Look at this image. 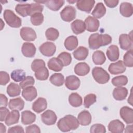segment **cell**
I'll return each instance as SVG.
<instances>
[{
  "instance_id": "obj_1",
  "label": "cell",
  "mask_w": 133,
  "mask_h": 133,
  "mask_svg": "<svg viewBox=\"0 0 133 133\" xmlns=\"http://www.w3.org/2000/svg\"><path fill=\"white\" fill-rule=\"evenodd\" d=\"M111 36L107 34L94 33L90 35L88 39L89 47L91 49H97L101 46L110 44L112 42Z\"/></svg>"
},
{
  "instance_id": "obj_2",
  "label": "cell",
  "mask_w": 133,
  "mask_h": 133,
  "mask_svg": "<svg viewBox=\"0 0 133 133\" xmlns=\"http://www.w3.org/2000/svg\"><path fill=\"white\" fill-rule=\"evenodd\" d=\"M57 126L61 131L68 132L76 129L79 126V122L75 116L68 114L58 121Z\"/></svg>"
},
{
  "instance_id": "obj_3",
  "label": "cell",
  "mask_w": 133,
  "mask_h": 133,
  "mask_svg": "<svg viewBox=\"0 0 133 133\" xmlns=\"http://www.w3.org/2000/svg\"><path fill=\"white\" fill-rule=\"evenodd\" d=\"M4 18L7 24L12 28H18L21 26L22 21L12 10L6 9L4 11Z\"/></svg>"
},
{
  "instance_id": "obj_4",
  "label": "cell",
  "mask_w": 133,
  "mask_h": 133,
  "mask_svg": "<svg viewBox=\"0 0 133 133\" xmlns=\"http://www.w3.org/2000/svg\"><path fill=\"white\" fill-rule=\"evenodd\" d=\"M92 75L98 83L104 84L108 83L110 79L109 73L101 67H95L92 70Z\"/></svg>"
},
{
  "instance_id": "obj_5",
  "label": "cell",
  "mask_w": 133,
  "mask_h": 133,
  "mask_svg": "<svg viewBox=\"0 0 133 133\" xmlns=\"http://www.w3.org/2000/svg\"><path fill=\"white\" fill-rule=\"evenodd\" d=\"M76 15V10L75 8L71 5L65 6L60 12V16L61 19L65 22H71L73 20Z\"/></svg>"
},
{
  "instance_id": "obj_6",
  "label": "cell",
  "mask_w": 133,
  "mask_h": 133,
  "mask_svg": "<svg viewBox=\"0 0 133 133\" xmlns=\"http://www.w3.org/2000/svg\"><path fill=\"white\" fill-rule=\"evenodd\" d=\"M119 44L121 48L124 50H128L132 49V36L131 32L129 34H121L119 36Z\"/></svg>"
},
{
  "instance_id": "obj_7",
  "label": "cell",
  "mask_w": 133,
  "mask_h": 133,
  "mask_svg": "<svg viewBox=\"0 0 133 133\" xmlns=\"http://www.w3.org/2000/svg\"><path fill=\"white\" fill-rule=\"evenodd\" d=\"M39 50L43 55L46 57H51L55 53L56 46L52 42H46L39 46Z\"/></svg>"
},
{
  "instance_id": "obj_8",
  "label": "cell",
  "mask_w": 133,
  "mask_h": 133,
  "mask_svg": "<svg viewBox=\"0 0 133 133\" xmlns=\"http://www.w3.org/2000/svg\"><path fill=\"white\" fill-rule=\"evenodd\" d=\"M20 35L23 40L30 42L33 41L36 38V34L35 31L30 27H22L20 31Z\"/></svg>"
},
{
  "instance_id": "obj_9",
  "label": "cell",
  "mask_w": 133,
  "mask_h": 133,
  "mask_svg": "<svg viewBox=\"0 0 133 133\" xmlns=\"http://www.w3.org/2000/svg\"><path fill=\"white\" fill-rule=\"evenodd\" d=\"M42 121L46 125H54L57 119L56 113L51 110H47L43 112L41 115Z\"/></svg>"
},
{
  "instance_id": "obj_10",
  "label": "cell",
  "mask_w": 133,
  "mask_h": 133,
  "mask_svg": "<svg viewBox=\"0 0 133 133\" xmlns=\"http://www.w3.org/2000/svg\"><path fill=\"white\" fill-rule=\"evenodd\" d=\"M85 24L86 30L90 32H96L98 30L99 27V21L96 18L91 17V16H88L85 20Z\"/></svg>"
},
{
  "instance_id": "obj_11",
  "label": "cell",
  "mask_w": 133,
  "mask_h": 133,
  "mask_svg": "<svg viewBox=\"0 0 133 133\" xmlns=\"http://www.w3.org/2000/svg\"><path fill=\"white\" fill-rule=\"evenodd\" d=\"M121 117L127 124L133 123V110L127 106L123 107L119 111Z\"/></svg>"
},
{
  "instance_id": "obj_12",
  "label": "cell",
  "mask_w": 133,
  "mask_h": 133,
  "mask_svg": "<svg viewBox=\"0 0 133 133\" xmlns=\"http://www.w3.org/2000/svg\"><path fill=\"white\" fill-rule=\"evenodd\" d=\"M81 84L80 79L75 75L68 76L65 80V85L66 87L71 90L77 89Z\"/></svg>"
},
{
  "instance_id": "obj_13",
  "label": "cell",
  "mask_w": 133,
  "mask_h": 133,
  "mask_svg": "<svg viewBox=\"0 0 133 133\" xmlns=\"http://www.w3.org/2000/svg\"><path fill=\"white\" fill-rule=\"evenodd\" d=\"M108 70L112 74H118L125 71L126 66L124 64L123 61L119 60L116 62L111 63L109 66Z\"/></svg>"
},
{
  "instance_id": "obj_14",
  "label": "cell",
  "mask_w": 133,
  "mask_h": 133,
  "mask_svg": "<svg viewBox=\"0 0 133 133\" xmlns=\"http://www.w3.org/2000/svg\"><path fill=\"white\" fill-rule=\"evenodd\" d=\"M95 3L94 0H79L76 2V7L81 11L89 13L94 6Z\"/></svg>"
},
{
  "instance_id": "obj_15",
  "label": "cell",
  "mask_w": 133,
  "mask_h": 133,
  "mask_svg": "<svg viewBox=\"0 0 133 133\" xmlns=\"http://www.w3.org/2000/svg\"><path fill=\"white\" fill-rule=\"evenodd\" d=\"M22 97L28 101H32L36 98L37 92L36 88L33 86H28L23 89L22 91Z\"/></svg>"
},
{
  "instance_id": "obj_16",
  "label": "cell",
  "mask_w": 133,
  "mask_h": 133,
  "mask_svg": "<svg viewBox=\"0 0 133 133\" xmlns=\"http://www.w3.org/2000/svg\"><path fill=\"white\" fill-rule=\"evenodd\" d=\"M21 52L24 56L28 58H32L35 56L36 53V47L32 43L25 42L22 46Z\"/></svg>"
},
{
  "instance_id": "obj_17",
  "label": "cell",
  "mask_w": 133,
  "mask_h": 133,
  "mask_svg": "<svg viewBox=\"0 0 133 133\" xmlns=\"http://www.w3.org/2000/svg\"><path fill=\"white\" fill-rule=\"evenodd\" d=\"M35 2L39 4H44L49 9L53 11H57L59 10L64 4V1L63 0H49Z\"/></svg>"
},
{
  "instance_id": "obj_18",
  "label": "cell",
  "mask_w": 133,
  "mask_h": 133,
  "mask_svg": "<svg viewBox=\"0 0 133 133\" xmlns=\"http://www.w3.org/2000/svg\"><path fill=\"white\" fill-rule=\"evenodd\" d=\"M47 107V102L45 98H38L32 104V110L37 113L44 111Z\"/></svg>"
},
{
  "instance_id": "obj_19",
  "label": "cell",
  "mask_w": 133,
  "mask_h": 133,
  "mask_svg": "<svg viewBox=\"0 0 133 133\" xmlns=\"http://www.w3.org/2000/svg\"><path fill=\"white\" fill-rule=\"evenodd\" d=\"M125 129L124 124L119 119L111 121L108 125V130L114 133L123 132Z\"/></svg>"
},
{
  "instance_id": "obj_20",
  "label": "cell",
  "mask_w": 133,
  "mask_h": 133,
  "mask_svg": "<svg viewBox=\"0 0 133 133\" xmlns=\"http://www.w3.org/2000/svg\"><path fill=\"white\" fill-rule=\"evenodd\" d=\"M91 115L87 110L81 111L77 116V120L79 124L82 126L89 125L91 122Z\"/></svg>"
},
{
  "instance_id": "obj_21",
  "label": "cell",
  "mask_w": 133,
  "mask_h": 133,
  "mask_svg": "<svg viewBox=\"0 0 133 133\" xmlns=\"http://www.w3.org/2000/svg\"><path fill=\"white\" fill-rule=\"evenodd\" d=\"M75 73L79 76H85L89 73L90 67L86 62H79L76 64L74 68Z\"/></svg>"
},
{
  "instance_id": "obj_22",
  "label": "cell",
  "mask_w": 133,
  "mask_h": 133,
  "mask_svg": "<svg viewBox=\"0 0 133 133\" xmlns=\"http://www.w3.org/2000/svg\"><path fill=\"white\" fill-rule=\"evenodd\" d=\"M106 54L109 60L115 61L119 58V48L116 45H112L107 49Z\"/></svg>"
},
{
  "instance_id": "obj_23",
  "label": "cell",
  "mask_w": 133,
  "mask_h": 133,
  "mask_svg": "<svg viewBox=\"0 0 133 133\" xmlns=\"http://www.w3.org/2000/svg\"><path fill=\"white\" fill-rule=\"evenodd\" d=\"M36 115L29 110H25L21 113V123L24 125H30L35 121Z\"/></svg>"
},
{
  "instance_id": "obj_24",
  "label": "cell",
  "mask_w": 133,
  "mask_h": 133,
  "mask_svg": "<svg viewBox=\"0 0 133 133\" xmlns=\"http://www.w3.org/2000/svg\"><path fill=\"white\" fill-rule=\"evenodd\" d=\"M73 32L75 34H79L83 33L85 30V24L84 22L80 19L75 20L71 24Z\"/></svg>"
},
{
  "instance_id": "obj_25",
  "label": "cell",
  "mask_w": 133,
  "mask_h": 133,
  "mask_svg": "<svg viewBox=\"0 0 133 133\" xmlns=\"http://www.w3.org/2000/svg\"><path fill=\"white\" fill-rule=\"evenodd\" d=\"M128 95V90L125 87H117L114 89L113 91V96L114 98L118 101L124 100Z\"/></svg>"
},
{
  "instance_id": "obj_26",
  "label": "cell",
  "mask_w": 133,
  "mask_h": 133,
  "mask_svg": "<svg viewBox=\"0 0 133 133\" xmlns=\"http://www.w3.org/2000/svg\"><path fill=\"white\" fill-rule=\"evenodd\" d=\"M8 107L11 110H16L21 111L24 108V102L20 97L11 99L8 103Z\"/></svg>"
},
{
  "instance_id": "obj_27",
  "label": "cell",
  "mask_w": 133,
  "mask_h": 133,
  "mask_svg": "<svg viewBox=\"0 0 133 133\" xmlns=\"http://www.w3.org/2000/svg\"><path fill=\"white\" fill-rule=\"evenodd\" d=\"M119 12L123 17H130L133 13L132 4L128 2L122 3L119 6Z\"/></svg>"
},
{
  "instance_id": "obj_28",
  "label": "cell",
  "mask_w": 133,
  "mask_h": 133,
  "mask_svg": "<svg viewBox=\"0 0 133 133\" xmlns=\"http://www.w3.org/2000/svg\"><path fill=\"white\" fill-rule=\"evenodd\" d=\"M19 118L20 114L18 110H13L8 114L5 121V123L7 126H10L11 125L18 123Z\"/></svg>"
},
{
  "instance_id": "obj_29",
  "label": "cell",
  "mask_w": 133,
  "mask_h": 133,
  "mask_svg": "<svg viewBox=\"0 0 133 133\" xmlns=\"http://www.w3.org/2000/svg\"><path fill=\"white\" fill-rule=\"evenodd\" d=\"M88 53L89 50L86 47L79 46L73 51V55L77 60H84L87 57Z\"/></svg>"
},
{
  "instance_id": "obj_30",
  "label": "cell",
  "mask_w": 133,
  "mask_h": 133,
  "mask_svg": "<svg viewBox=\"0 0 133 133\" xmlns=\"http://www.w3.org/2000/svg\"><path fill=\"white\" fill-rule=\"evenodd\" d=\"M47 66L50 70L55 72L61 71L63 66L60 60L56 57L50 59L48 61Z\"/></svg>"
},
{
  "instance_id": "obj_31",
  "label": "cell",
  "mask_w": 133,
  "mask_h": 133,
  "mask_svg": "<svg viewBox=\"0 0 133 133\" xmlns=\"http://www.w3.org/2000/svg\"><path fill=\"white\" fill-rule=\"evenodd\" d=\"M65 48L70 51L75 49L78 46V39L76 36L71 35L66 37L64 42Z\"/></svg>"
},
{
  "instance_id": "obj_32",
  "label": "cell",
  "mask_w": 133,
  "mask_h": 133,
  "mask_svg": "<svg viewBox=\"0 0 133 133\" xmlns=\"http://www.w3.org/2000/svg\"><path fill=\"white\" fill-rule=\"evenodd\" d=\"M106 8L104 4L101 2H99L96 4L95 8L91 12V15L94 17L99 19L104 16Z\"/></svg>"
},
{
  "instance_id": "obj_33",
  "label": "cell",
  "mask_w": 133,
  "mask_h": 133,
  "mask_svg": "<svg viewBox=\"0 0 133 133\" xmlns=\"http://www.w3.org/2000/svg\"><path fill=\"white\" fill-rule=\"evenodd\" d=\"M20 85L15 83H10L7 87V93L10 97L19 96L21 92Z\"/></svg>"
},
{
  "instance_id": "obj_34",
  "label": "cell",
  "mask_w": 133,
  "mask_h": 133,
  "mask_svg": "<svg viewBox=\"0 0 133 133\" xmlns=\"http://www.w3.org/2000/svg\"><path fill=\"white\" fill-rule=\"evenodd\" d=\"M69 102L73 107H78L82 105L83 99L82 97L76 92L71 93L69 96Z\"/></svg>"
},
{
  "instance_id": "obj_35",
  "label": "cell",
  "mask_w": 133,
  "mask_h": 133,
  "mask_svg": "<svg viewBox=\"0 0 133 133\" xmlns=\"http://www.w3.org/2000/svg\"><path fill=\"white\" fill-rule=\"evenodd\" d=\"M92 59L94 63L97 65H102L106 60L104 52L101 50H96L92 54Z\"/></svg>"
},
{
  "instance_id": "obj_36",
  "label": "cell",
  "mask_w": 133,
  "mask_h": 133,
  "mask_svg": "<svg viewBox=\"0 0 133 133\" xmlns=\"http://www.w3.org/2000/svg\"><path fill=\"white\" fill-rule=\"evenodd\" d=\"M50 83L56 86H61L64 84V77L61 73H54L49 78Z\"/></svg>"
},
{
  "instance_id": "obj_37",
  "label": "cell",
  "mask_w": 133,
  "mask_h": 133,
  "mask_svg": "<svg viewBox=\"0 0 133 133\" xmlns=\"http://www.w3.org/2000/svg\"><path fill=\"white\" fill-rule=\"evenodd\" d=\"M30 4H18L15 7L16 11L20 16L25 17L29 16Z\"/></svg>"
},
{
  "instance_id": "obj_38",
  "label": "cell",
  "mask_w": 133,
  "mask_h": 133,
  "mask_svg": "<svg viewBox=\"0 0 133 133\" xmlns=\"http://www.w3.org/2000/svg\"><path fill=\"white\" fill-rule=\"evenodd\" d=\"M35 76L36 78L39 81L46 80L49 76V72L47 68L43 66L35 72Z\"/></svg>"
},
{
  "instance_id": "obj_39",
  "label": "cell",
  "mask_w": 133,
  "mask_h": 133,
  "mask_svg": "<svg viewBox=\"0 0 133 133\" xmlns=\"http://www.w3.org/2000/svg\"><path fill=\"white\" fill-rule=\"evenodd\" d=\"M10 76L15 82H21L26 77L25 72L22 69L15 70L11 73Z\"/></svg>"
},
{
  "instance_id": "obj_40",
  "label": "cell",
  "mask_w": 133,
  "mask_h": 133,
  "mask_svg": "<svg viewBox=\"0 0 133 133\" xmlns=\"http://www.w3.org/2000/svg\"><path fill=\"white\" fill-rule=\"evenodd\" d=\"M112 84L116 87H122L126 85L128 83V78L126 76L119 75L115 76L112 79Z\"/></svg>"
},
{
  "instance_id": "obj_41",
  "label": "cell",
  "mask_w": 133,
  "mask_h": 133,
  "mask_svg": "<svg viewBox=\"0 0 133 133\" xmlns=\"http://www.w3.org/2000/svg\"><path fill=\"white\" fill-rule=\"evenodd\" d=\"M45 36L47 39L54 41L58 38L59 32L58 30L55 28H49L45 31Z\"/></svg>"
},
{
  "instance_id": "obj_42",
  "label": "cell",
  "mask_w": 133,
  "mask_h": 133,
  "mask_svg": "<svg viewBox=\"0 0 133 133\" xmlns=\"http://www.w3.org/2000/svg\"><path fill=\"white\" fill-rule=\"evenodd\" d=\"M57 58L60 60L63 66L69 65L72 61V57L71 54L65 51L61 52L58 56Z\"/></svg>"
},
{
  "instance_id": "obj_43",
  "label": "cell",
  "mask_w": 133,
  "mask_h": 133,
  "mask_svg": "<svg viewBox=\"0 0 133 133\" xmlns=\"http://www.w3.org/2000/svg\"><path fill=\"white\" fill-rule=\"evenodd\" d=\"M43 8L44 7L41 4L36 3L35 2V3L30 4V7L29 9V16H31L36 13H42L43 10Z\"/></svg>"
},
{
  "instance_id": "obj_44",
  "label": "cell",
  "mask_w": 133,
  "mask_h": 133,
  "mask_svg": "<svg viewBox=\"0 0 133 133\" xmlns=\"http://www.w3.org/2000/svg\"><path fill=\"white\" fill-rule=\"evenodd\" d=\"M132 49L128 50L124 55L123 57V63L125 66L131 68L133 66Z\"/></svg>"
},
{
  "instance_id": "obj_45",
  "label": "cell",
  "mask_w": 133,
  "mask_h": 133,
  "mask_svg": "<svg viewBox=\"0 0 133 133\" xmlns=\"http://www.w3.org/2000/svg\"><path fill=\"white\" fill-rule=\"evenodd\" d=\"M32 24L35 26L41 25L44 21V15L42 13H36L31 16L30 18Z\"/></svg>"
},
{
  "instance_id": "obj_46",
  "label": "cell",
  "mask_w": 133,
  "mask_h": 133,
  "mask_svg": "<svg viewBox=\"0 0 133 133\" xmlns=\"http://www.w3.org/2000/svg\"><path fill=\"white\" fill-rule=\"evenodd\" d=\"M97 97L94 94H89L84 98V105L86 108H89L90 105L96 102Z\"/></svg>"
},
{
  "instance_id": "obj_47",
  "label": "cell",
  "mask_w": 133,
  "mask_h": 133,
  "mask_svg": "<svg viewBox=\"0 0 133 133\" xmlns=\"http://www.w3.org/2000/svg\"><path fill=\"white\" fill-rule=\"evenodd\" d=\"M35 80L33 77L31 76H26L21 82H20L19 85L22 89L30 86H32L34 84Z\"/></svg>"
},
{
  "instance_id": "obj_48",
  "label": "cell",
  "mask_w": 133,
  "mask_h": 133,
  "mask_svg": "<svg viewBox=\"0 0 133 133\" xmlns=\"http://www.w3.org/2000/svg\"><path fill=\"white\" fill-rule=\"evenodd\" d=\"M90 132L91 133H104L106 132V129L102 124H95L91 126Z\"/></svg>"
},
{
  "instance_id": "obj_49",
  "label": "cell",
  "mask_w": 133,
  "mask_h": 133,
  "mask_svg": "<svg viewBox=\"0 0 133 133\" xmlns=\"http://www.w3.org/2000/svg\"><path fill=\"white\" fill-rule=\"evenodd\" d=\"M45 66V63L42 59H36L33 61L31 64V69L35 72L38 69Z\"/></svg>"
},
{
  "instance_id": "obj_50",
  "label": "cell",
  "mask_w": 133,
  "mask_h": 133,
  "mask_svg": "<svg viewBox=\"0 0 133 133\" xmlns=\"http://www.w3.org/2000/svg\"><path fill=\"white\" fill-rule=\"evenodd\" d=\"M10 81V77L8 73L5 71L0 72V84L6 85Z\"/></svg>"
},
{
  "instance_id": "obj_51",
  "label": "cell",
  "mask_w": 133,
  "mask_h": 133,
  "mask_svg": "<svg viewBox=\"0 0 133 133\" xmlns=\"http://www.w3.org/2000/svg\"><path fill=\"white\" fill-rule=\"evenodd\" d=\"M25 132L26 133H31V132H35V133H40L41 130L39 127L37 126L36 124H33L29 125L25 128Z\"/></svg>"
},
{
  "instance_id": "obj_52",
  "label": "cell",
  "mask_w": 133,
  "mask_h": 133,
  "mask_svg": "<svg viewBox=\"0 0 133 133\" xmlns=\"http://www.w3.org/2000/svg\"><path fill=\"white\" fill-rule=\"evenodd\" d=\"M9 111L5 107H1L0 108V114H1V118L0 120L1 122L5 121L8 114L9 113Z\"/></svg>"
},
{
  "instance_id": "obj_53",
  "label": "cell",
  "mask_w": 133,
  "mask_h": 133,
  "mask_svg": "<svg viewBox=\"0 0 133 133\" xmlns=\"http://www.w3.org/2000/svg\"><path fill=\"white\" fill-rule=\"evenodd\" d=\"M8 132H9V133H12H12L13 132L23 133V132H24V130L22 126L17 125V126H15L10 127L8 130Z\"/></svg>"
},
{
  "instance_id": "obj_54",
  "label": "cell",
  "mask_w": 133,
  "mask_h": 133,
  "mask_svg": "<svg viewBox=\"0 0 133 133\" xmlns=\"http://www.w3.org/2000/svg\"><path fill=\"white\" fill-rule=\"evenodd\" d=\"M0 106L7 107L8 105V99L6 96L2 94H0Z\"/></svg>"
},
{
  "instance_id": "obj_55",
  "label": "cell",
  "mask_w": 133,
  "mask_h": 133,
  "mask_svg": "<svg viewBox=\"0 0 133 133\" xmlns=\"http://www.w3.org/2000/svg\"><path fill=\"white\" fill-rule=\"evenodd\" d=\"M105 5L110 7V8H114L115 7H116L119 1H116V0H112V1H104Z\"/></svg>"
},
{
  "instance_id": "obj_56",
  "label": "cell",
  "mask_w": 133,
  "mask_h": 133,
  "mask_svg": "<svg viewBox=\"0 0 133 133\" xmlns=\"http://www.w3.org/2000/svg\"><path fill=\"white\" fill-rule=\"evenodd\" d=\"M0 132L3 133V132H6V126L4 125L2 123H0Z\"/></svg>"
},
{
  "instance_id": "obj_57",
  "label": "cell",
  "mask_w": 133,
  "mask_h": 133,
  "mask_svg": "<svg viewBox=\"0 0 133 133\" xmlns=\"http://www.w3.org/2000/svg\"><path fill=\"white\" fill-rule=\"evenodd\" d=\"M129 129H131V130L130 131V132H132V125H128L126 126V129H125V132H129Z\"/></svg>"
},
{
  "instance_id": "obj_58",
  "label": "cell",
  "mask_w": 133,
  "mask_h": 133,
  "mask_svg": "<svg viewBox=\"0 0 133 133\" xmlns=\"http://www.w3.org/2000/svg\"><path fill=\"white\" fill-rule=\"evenodd\" d=\"M77 1H68V2H69L70 3H75V2H76Z\"/></svg>"
}]
</instances>
